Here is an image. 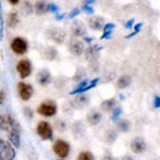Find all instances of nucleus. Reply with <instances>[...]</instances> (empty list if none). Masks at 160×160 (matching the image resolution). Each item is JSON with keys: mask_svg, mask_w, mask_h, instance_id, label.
I'll use <instances>...</instances> for the list:
<instances>
[{"mask_svg": "<svg viewBox=\"0 0 160 160\" xmlns=\"http://www.w3.org/2000/svg\"><path fill=\"white\" fill-rule=\"evenodd\" d=\"M20 12H22L24 16H29V15L33 13V6L29 0H24L20 6Z\"/></svg>", "mask_w": 160, "mask_h": 160, "instance_id": "obj_22", "label": "nucleus"}, {"mask_svg": "<svg viewBox=\"0 0 160 160\" xmlns=\"http://www.w3.org/2000/svg\"><path fill=\"white\" fill-rule=\"evenodd\" d=\"M122 160H133V158L131 156V155H124V156L122 158Z\"/></svg>", "mask_w": 160, "mask_h": 160, "instance_id": "obj_42", "label": "nucleus"}, {"mask_svg": "<svg viewBox=\"0 0 160 160\" xmlns=\"http://www.w3.org/2000/svg\"><path fill=\"white\" fill-rule=\"evenodd\" d=\"M131 149L133 153H143L147 149V144L142 138H135L131 142Z\"/></svg>", "mask_w": 160, "mask_h": 160, "instance_id": "obj_15", "label": "nucleus"}, {"mask_svg": "<svg viewBox=\"0 0 160 160\" xmlns=\"http://www.w3.org/2000/svg\"><path fill=\"white\" fill-rule=\"evenodd\" d=\"M122 115V108L120 107H116L112 111V115H111V120L112 122H118V119H119V116Z\"/></svg>", "mask_w": 160, "mask_h": 160, "instance_id": "obj_31", "label": "nucleus"}, {"mask_svg": "<svg viewBox=\"0 0 160 160\" xmlns=\"http://www.w3.org/2000/svg\"><path fill=\"white\" fill-rule=\"evenodd\" d=\"M103 160H116V159H115L112 155H106V156L103 158Z\"/></svg>", "mask_w": 160, "mask_h": 160, "instance_id": "obj_41", "label": "nucleus"}, {"mask_svg": "<svg viewBox=\"0 0 160 160\" xmlns=\"http://www.w3.org/2000/svg\"><path fill=\"white\" fill-rule=\"evenodd\" d=\"M131 83H132V78L129 75H122L116 80V87L119 89H126L131 86Z\"/></svg>", "mask_w": 160, "mask_h": 160, "instance_id": "obj_18", "label": "nucleus"}, {"mask_svg": "<svg viewBox=\"0 0 160 160\" xmlns=\"http://www.w3.org/2000/svg\"><path fill=\"white\" fill-rule=\"evenodd\" d=\"M36 132L43 140H51L53 138V129L48 122H39L36 126Z\"/></svg>", "mask_w": 160, "mask_h": 160, "instance_id": "obj_7", "label": "nucleus"}, {"mask_svg": "<svg viewBox=\"0 0 160 160\" xmlns=\"http://www.w3.org/2000/svg\"><path fill=\"white\" fill-rule=\"evenodd\" d=\"M142 26H143L142 23H138L136 26H135V29H132V32H131V33H128L126 38H127V39H131V38L135 36V35H138V33L140 32V29H142Z\"/></svg>", "mask_w": 160, "mask_h": 160, "instance_id": "obj_30", "label": "nucleus"}, {"mask_svg": "<svg viewBox=\"0 0 160 160\" xmlns=\"http://www.w3.org/2000/svg\"><path fill=\"white\" fill-rule=\"evenodd\" d=\"M36 82H38L39 86L47 87L48 84H51V82H52L51 72H49L48 69H46V68L40 69V71L38 72V75H36Z\"/></svg>", "mask_w": 160, "mask_h": 160, "instance_id": "obj_11", "label": "nucleus"}, {"mask_svg": "<svg viewBox=\"0 0 160 160\" xmlns=\"http://www.w3.org/2000/svg\"><path fill=\"white\" fill-rule=\"evenodd\" d=\"M133 23H135V20H133V19H129L128 22L126 23V28H128V29H132V28H133Z\"/></svg>", "mask_w": 160, "mask_h": 160, "instance_id": "obj_37", "label": "nucleus"}, {"mask_svg": "<svg viewBox=\"0 0 160 160\" xmlns=\"http://www.w3.org/2000/svg\"><path fill=\"white\" fill-rule=\"evenodd\" d=\"M118 129L120 132H129V129H131V123H129V120H119L118 122Z\"/></svg>", "mask_w": 160, "mask_h": 160, "instance_id": "obj_27", "label": "nucleus"}, {"mask_svg": "<svg viewBox=\"0 0 160 160\" xmlns=\"http://www.w3.org/2000/svg\"><path fill=\"white\" fill-rule=\"evenodd\" d=\"M84 40H86L87 43H92V40H93V39H92V38H88V36H87V38L84 39Z\"/></svg>", "mask_w": 160, "mask_h": 160, "instance_id": "obj_44", "label": "nucleus"}, {"mask_svg": "<svg viewBox=\"0 0 160 160\" xmlns=\"http://www.w3.org/2000/svg\"><path fill=\"white\" fill-rule=\"evenodd\" d=\"M79 13H80V8H73L72 11L67 15V18H69V19H73L75 16H78Z\"/></svg>", "mask_w": 160, "mask_h": 160, "instance_id": "obj_35", "label": "nucleus"}, {"mask_svg": "<svg viewBox=\"0 0 160 160\" xmlns=\"http://www.w3.org/2000/svg\"><path fill=\"white\" fill-rule=\"evenodd\" d=\"M80 11H83L87 15H93V8L91 6H82V9H80Z\"/></svg>", "mask_w": 160, "mask_h": 160, "instance_id": "obj_32", "label": "nucleus"}, {"mask_svg": "<svg viewBox=\"0 0 160 160\" xmlns=\"http://www.w3.org/2000/svg\"><path fill=\"white\" fill-rule=\"evenodd\" d=\"M58 9H59V7L55 3H48V12L55 13V12H58Z\"/></svg>", "mask_w": 160, "mask_h": 160, "instance_id": "obj_34", "label": "nucleus"}, {"mask_svg": "<svg viewBox=\"0 0 160 160\" xmlns=\"http://www.w3.org/2000/svg\"><path fill=\"white\" fill-rule=\"evenodd\" d=\"M87 104H88V98L86 96V95H83V93L78 95V96L72 100V106H73L75 108H78V109L86 107Z\"/></svg>", "mask_w": 160, "mask_h": 160, "instance_id": "obj_20", "label": "nucleus"}, {"mask_svg": "<svg viewBox=\"0 0 160 160\" xmlns=\"http://www.w3.org/2000/svg\"><path fill=\"white\" fill-rule=\"evenodd\" d=\"M16 127H20L19 123L9 113L0 115V131H7V132H9L11 129L16 128Z\"/></svg>", "mask_w": 160, "mask_h": 160, "instance_id": "obj_8", "label": "nucleus"}, {"mask_svg": "<svg viewBox=\"0 0 160 160\" xmlns=\"http://www.w3.org/2000/svg\"><path fill=\"white\" fill-rule=\"evenodd\" d=\"M24 116L28 118V119H31L33 116V113H32V109L31 108H24Z\"/></svg>", "mask_w": 160, "mask_h": 160, "instance_id": "obj_36", "label": "nucleus"}, {"mask_svg": "<svg viewBox=\"0 0 160 160\" xmlns=\"http://www.w3.org/2000/svg\"><path fill=\"white\" fill-rule=\"evenodd\" d=\"M43 56L46 60H55V59H58V51H56V48H53V47H47L46 49H44V52H43Z\"/></svg>", "mask_w": 160, "mask_h": 160, "instance_id": "obj_25", "label": "nucleus"}, {"mask_svg": "<svg viewBox=\"0 0 160 160\" xmlns=\"http://www.w3.org/2000/svg\"><path fill=\"white\" fill-rule=\"evenodd\" d=\"M78 160H95V158H93L92 152H89V151H83V152L79 153Z\"/></svg>", "mask_w": 160, "mask_h": 160, "instance_id": "obj_29", "label": "nucleus"}, {"mask_svg": "<svg viewBox=\"0 0 160 160\" xmlns=\"http://www.w3.org/2000/svg\"><path fill=\"white\" fill-rule=\"evenodd\" d=\"M33 12L39 15V16L46 15L48 12V2H46V0H38L33 4Z\"/></svg>", "mask_w": 160, "mask_h": 160, "instance_id": "obj_17", "label": "nucleus"}, {"mask_svg": "<svg viewBox=\"0 0 160 160\" xmlns=\"http://www.w3.org/2000/svg\"><path fill=\"white\" fill-rule=\"evenodd\" d=\"M4 102H6V92L0 89V104H3Z\"/></svg>", "mask_w": 160, "mask_h": 160, "instance_id": "obj_38", "label": "nucleus"}, {"mask_svg": "<svg viewBox=\"0 0 160 160\" xmlns=\"http://www.w3.org/2000/svg\"><path fill=\"white\" fill-rule=\"evenodd\" d=\"M71 32L73 35V38H82V36H86L87 33V28L84 26L83 22L80 20H75L71 26Z\"/></svg>", "mask_w": 160, "mask_h": 160, "instance_id": "obj_12", "label": "nucleus"}, {"mask_svg": "<svg viewBox=\"0 0 160 160\" xmlns=\"http://www.w3.org/2000/svg\"><path fill=\"white\" fill-rule=\"evenodd\" d=\"M62 160H64V159H62Z\"/></svg>", "mask_w": 160, "mask_h": 160, "instance_id": "obj_45", "label": "nucleus"}, {"mask_svg": "<svg viewBox=\"0 0 160 160\" xmlns=\"http://www.w3.org/2000/svg\"><path fill=\"white\" fill-rule=\"evenodd\" d=\"M20 132H22V128L20 127H16L11 129V131L8 132V142L12 144L13 147L19 148L20 144H22V138H20Z\"/></svg>", "mask_w": 160, "mask_h": 160, "instance_id": "obj_13", "label": "nucleus"}, {"mask_svg": "<svg viewBox=\"0 0 160 160\" xmlns=\"http://www.w3.org/2000/svg\"><path fill=\"white\" fill-rule=\"evenodd\" d=\"M102 48L103 47H100V46H89L88 48H86V58L87 60H95L98 58V55L99 52L102 51Z\"/></svg>", "mask_w": 160, "mask_h": 160, "instance_id": "obj_19", "label": "nucleus"}, {"mask_svg": "<svg viewBox=\"0 0 160 160\" xmlns=\"http://www.w3.org/2000/svg\"><path fill=\"white\" fill-rule=\"evenodd\" d=\"M9 48H11V51L15 55L22 56V55L27 53V51H28V42L22 36H16V38H13L11 40V43H9Z\"/></svg>", "mask_w": 160, "mask_h": 160, "instance_id": "obj_1", "label": "nucleus"}, {"mask_svg": "<svg viewBox=\"0 0 160 160\" xmlns=\"http://www.w3.org/2000/svg\"><path fill=\"white\" fill-rule=\"evenodd\" d=\"M7 2L11 4V6H18V4L20 3V0H7Z\"/></svg>", "mask_w": 160, "mask_h": 160, "instance_id": "obj_40", "label": "nucleus"}, {"mask_svg": "<svg viewBox=\"0 0 160 160\" xmlns=\"http://www.w3.org/2000/svg\"><path fill=\"white\" fill-rule=\"evenodd\" d=\"M69 151H71V147H69V144L66 142V140L59 139L53 143V152L56 156L64 159L69 155Z\"/></svg>", "mask_w": 160, "mask_h": 160, "instance_id": "obj_9", "label": "nucleus"}, {"mask_svg": "<svg viewBox=\"0 0 160 160\" xmlns=\"http://www.w3.org/2000/svg\"><path fill=\"white\" fill-rule=\"evenodd\" d=\"M46 35H47V38L49 40H52V42H55L56 44H63L64 40H66V38H67L66 31L62 29V28H58V27H52V28L47 29Z\"/></svg>", "mask_w": 160, "mask_h": 160, "instance_id": "obj_6", "label": "nucleus"}, {"mask_svg": "<svg viewBox=\"0 0 160 160\" xmlns=\"http://www.w3.org/2000/svg\"><path fill=\"white\" fill-rule=\"evenodd\" d=\"M16 156L13 146L4 139H0V160H13Z\"/></svg>", "mask_w": 160, "mask_h": 160, "instance_id": "obj_3", "label": "nucleus"}, {"mask_svg": "<svg viewBox=\"0 0 160 160\" xmlns=\"http://www.w3.org/2000/svg\"><path fill=\"white\" fill-rule=\"evenodd\" d=\"M89 28L93 29V31H103V27L106 26V22H104L103 16H92L88 20Z\"/></svg>", "mask_w": 160, "mask_h": 160, "instance_id": "obj_14", "label": "nucleus"}, {"mask_svg": "<svg viewBox=\"0 0 160 160\" xmlns=\"http://www.w3.org/2000/svg\"><path fill=\"white\" fill-rule=\"evenodd\" d=\"M58 112V106L53 100H44L38 107V113L44 118H52Z\"/></svg>", "mask_w": 160, "mask_h": 160, "instance_id": "obj_2", "label": "nucleus"}, {"mask_svg": "<svg viewBox=\"0 0 160 160\" xmlns=\"http://www.w3.org/2000/svg\"><path fill=\"white\" fill-rule=\"evenodd\" d=\"M68 51L71 52L73 56L79 58L86 52V44L79 38H71V40H69V43H68Z\"/></svg>", "mask_w": 160, "mask_h": 160, "instance_id": "obj_4", "label": "nucleus"}, {"mask_svg": "<svg viewBox=\"0 0 160 160\" xmlns=\"http://www.w3.org/2000/svg\"><path fill=\"white\" fill-rule=\"evenodd\" d=\"M18 93L23 102H28L33 95V87L26 82H20L18 83Z\"/></svg>", "mask_w": 160, "mask_h": 160, "instance_id": "obj_10", "label": "nucleus"}, {"mask_svg": "<svg viewBox=\"0 0 160 160\" xmlns=\"http://www.w3.org/2000/svg\"><path fill=\"white\" fill-rule=\"evenodd\" d=\"M88 79H83L82 82H80L78 86H76V88L73 89V91H71L69 92V95H80V93H84L86 92V88H87V86H88Z\"/></svg>", "mask_w": 160, "mask_h": 160, "instance_id": "obj_23", "label": "nucleus"}, {"mask_svg": "<svg viewBox=\"0 0 160 160\" xmlns=\"http://www.w3.org/2000/svg\"><path fill=\"white\" fill-rule=\"evenodd\" d=\"M115 29V24L113 23H106V26L103 27V35H102V38L100 39H108L109 36H111V33L112 31Z\"/></svg>", "mask_w": 160, "mask_h": 160, "instance_id": "obj_26", "label": "nucleus"}, {"mask_svg": "<svg viewBox=\"0 0 160 160\" xmlns=\"http://www.w3.org/2000/svg\"><path fill=\"white\" fill-rule=\"evenodd\" d=\"M64 16H66L64 13H60V15H56V18H55V19H56V20H63Z\"/></svg>", "mask_w": 160, "mask_h": 160, "instance_id": "obj_43", "label": "nucleus"}, {"mask_svg": "<svg viewBox=\"0 0 160 160\" xmlns=\"http://www.w3.org/2000/svg\"><path fill=\"white\" fill-rule=\"evenodd\" d=\"M16 71L19 73L20 79H27L31 76L32 73V63L28 59H22L19 60L16 64Z\"/></svg>", "mask_w": 160, "mask_h": 160, "instance_id": "obj_5", "label": "nucleus"}, {"mask_svg": "<svg viewBox=\"0 0 160 160\" xmlns=\"http://www.w3.org/2000/svg\"><path fill=\"white\" fill-rule=\"evenodd\" d=\"M116 138H118V133H116V131H112V129H108V131L106 132V142L108 143V144H112L115 140H116Z\"/></svg>", "mask_w": 160, "mask_h": 160, "instance_id": "obj_28", "label": "nucleus"}, {"mask_svg": "<svg viewBox=\"0 0 160 160\" xmlns=\"http://www.w3.org/2000/svg\"><path fill=\"white\" fill-rule=\"evenodd\" d=\"M96 3V0H83V6H92Z\"/></svg>", "mask_w": 160, "mask_h": 160, "instance_id": "obj_39", "label": "nucleus"}, {"mask_svg": "<svg viewBox=\"0 0 160 160\" xmlns=\"http://www.w3.org/2000/svg\"><path fill=\"white\" fill-rule=\"evenodd\" d=\"M102 112H99L98 109H91L87 115V122L89 126H98L102 122Z\"/></svg>", "mask_w": 160, "mask_h": 160, "instance_id": "obj_16", "label": "nucleus"}, {"mask_svg": "<svg viewBox=\"0 0 160 160\" xmlns=\"http://www.w3.org/2000/svg\"><path fill=\"white\" fill-rule=\"evenodd\" d=\"M100 108H102V111L104 112H112L115 108H116V100L115 99H107L102 102L100 104Z\"/></svg>", "mask_w": 160, "mask_h": 160, "instance_id": "obj_21", "label": "nucleus"}, {"mask_svg": "<svg viewBox=\"0 0 160 160\" xmlns=\"http://www.w3.org/2000/svg\"><path fill=\"white\" fill-rule=\"evenodd\" d=\"M19 24V15L16 12H9L7 16V26L9 28H15Z\"/></svg>", "mask_w": 160, "mask_h": 160, "instance_id": "obj_24", "label": "nucleus"}, {"mask_svg": "<svg viewBox=\"0 0 160 160\" xmlns=\"http://www.w3.org/2000/svg\"><path fill=\"white\" fill-rule=\"evenodd\" d=\"M153 108L155 109L160 108V95H155L153 96Z\"/></svg>", "mask_w": 160, "mask_h": 160, "instance_id": "obj_33", "label": "nucleus"}]
</instances>
